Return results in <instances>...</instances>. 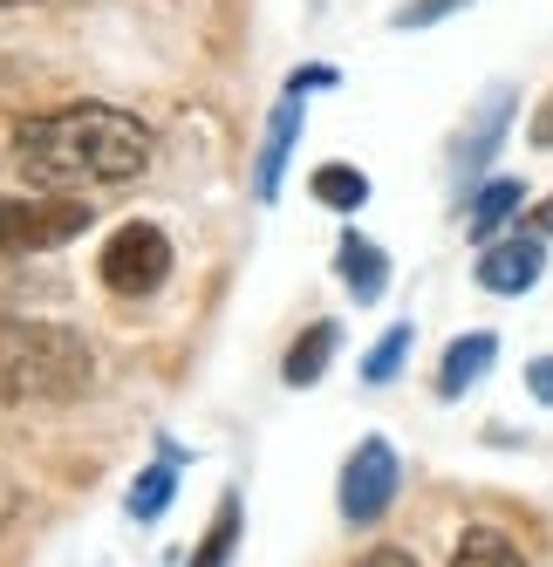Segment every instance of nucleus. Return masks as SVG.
<instances>
[{"instance_id": "1", "label": "nucleus", "mask_w": 553, "mask_h": 567, "mask_svg": "<svg viewBox=\"0 0 553 567\" xmlns=\"http://www.w3.org/2000/svg\"><path fill=\"white\" fill-rule=\"evenodd\" d=\"M14 165L34 192L131 185V178L150 172V131L131 110L69 103V110H49V116H28L14 131Z\"/></svg>"}, {"instance_id": "2", "label": "nucleus", "mask_w": 553, "mask_h": 567, "mask_svg": "<svg viewBox=\"0 0 553 567\" xmlns=\"http://www.w3.org/2000/svg\"><path fill=\"white\" fill-rule=\"evenodd\" d=\"M96 355L83 336L49 329V321H0V403H55L90 390Z\"/></svg>"}, {"instance_id": "3", "label": "nucleus", "mask_w": 553, "mask_h": 567, "mask_svg": "<svg viewBox=\"0 0 553 567\" xmlns=\"http://www.w3.org/2000/svg\"><path fill=\"white\" fill-rule=\"evenodd\" d=\"M165 280H171V239H165V226L131 219V226L109 233V247H103V288L109 295L144 301V295L165 288Z\"/></svg>"}, {"instance_id": "4", "label": "nucleus", "mask_w": 553, "mask_h": 567, "mask_svg": "<svg viewBox=\"0 0 553 567\" xmlns=\"http://www.w3.org/2000/svg\"><path fill=\"white\" fill-rule=\"evenodd\" d=\"M96 213L90 198H8L0 192V254H42V247H62V239H75Z\"/></svg>"}, {"instance_id": "5", "label": "nucleus", "mask_w": 553, "mask_h": 567, "mask_svg": "<svg viewBox=\"0 0 553 567\" xmlns=\"http://www.w3.org/2000/svg\"><path fill=\"white\" fill-rule=\"evenodd\" d=\"M397 485H404V465H397V452H389V437H363L348 452V465H342V519L348 526H376L383 513H389V499H397Z\"/></svg>"}, {"instance_id": "6", "label": "nucleus", "mask_w": 553, "mask_h": 567, "mask_svg": "<svg viewBox=\"0 0 553 567\" xmlns=\"http://www.w3.org/2000/svg\"><path fill=\"white\" fill-rule=\"evenodd\" d=\"M540 274H546V247H540V233H520V239H486V254H479V288H492V295H526Z\"/></svg>"}, {"instance_id": "7", "label": "nucleus", "mask_w": 553, "mask_h": 567, "mask_svg": "<svg viewBox=\"0 0 553 567\" xmlns=\"http://www.w3.org/2000/svg\"><path fill=\"white\" fill-rule=\"evenodd\" d=\"M294 137H301V96L288 90V96H281V110L267 116V144H260V165H253V198H260V206H273V198H281V178H288Z\"/></svg>"}, {"instance_id": "8", "label": "nucleus", "mask_w": 553, "mask_h": 567, "mask_svg": "<svg viewBox=\"0 0 553 567\" xmlns=\"http://www.w3.org/2000/svg\"><path fill=\"white\" fill-rule=\"evenodd\" d=\"M335 274H342V288H348L355 301H383V295H389V254L376 247V239H363V233H342Z\"/></svg>"}, {"instance_id": "9", "label": "nucleus", "mask_w": 553, "mask_h": 567, "mask_svg": "<svg viewBox=\"0 0 553 567\" xmlns=\"http://www.w3.org/2000/svg\"><path fill=\"white\" fill-rule=\"evenodd\" d=\"M492 355H499V336L492 329H471L445 349V370H438V396H465L471 383H479L492 370Z\"/></svg>"}, {"instance_id": "10", "label": "nucleus", "mask_w": 553, "mask_h": 567, "mask_svg": "<svg viewBox=\"0 0 553 567\" xmlns=\"http://www.w3.org/2000/svg\"><path fill=\"white\" fill-rule=\"evenodd\" d=\"M335 349H342V329L335 321H314V329L288 349V362H281V377H288V390H307V383H322L328 377V362H335Z\"/></svg>"}, {"instance_id": "11", "label": "nucleus", "mask_w": 553, "mask_h": 567, "mask_svg": "<svg viewBox=\"0 0 553 567\" xmlns=\"http://www.w3.org/2000/svg\"><path fill=\"white\" fill-rule=\"evenodd\" d=\"M451 567H526V554L499 526H465V540L451 547Z\"/></svg>"}, {"instance_id": "12", "label": "nucleus", "mask_w": 553, "mask_h": 567, "mask_svg": "<svg viewBox=\"0 0 553 567\" xmlns=\"http://www.w3.org/2000/svg\"><path fill=\"white\" fill-rule=\"evenodd\" d=\"M307 192L322 198L328 213H363V206H369V178L355 172V165H322V172L307 178Z\"/></svg>"}, {"instance_id": "13", "label": "nucleus", "mask_w": 553, "mask_h": 567, "mask_svg": "<svg viewBox=\"0 0 553 567\" xmlns=\"http://www.w3.org/2000/svg\"><path fill=\"white\" fill-rule=\"evenodd\" d=\"M520 206H526V185H520V178H492L479 198H471V233L492 239V233H499L512 213H520Z\"/></svg>"}, {"instance_id": "14", "label": "nucleus", "mask_w": 553, "mask_h": 567, "mask_svg": "<svg viewBox=\"0 0 553 567\" xmlns=\"http://www.w3.org/2000/svg\"><path fill=\"white\" fill-rule=\"evenodd\" d=\"M171 493H178V465H171V452H165L157 465L137 472V485H131V519H157V513L171 506Z\"/></svg>"}, {"instance_id": "15", "label": "nucleus", "mask_w": 553, "mask_h": 567, "mask_svg": "<svg viewBox=\"0 0 553 567\" xmlns=\"http://www.w3.org/2000/svg\"><path fill=\"white\" fill-rule=\"evenodd\" d=\"M232 547H240V493H226L219 513H212V534L199 540V554H191V567H226Z\"/></svg>"}, {"instance_id": "16", "label": "nucleus", "mask_w": 553, "mask_h": 567, "mask_svg": "<svg viewBox=\"0 0 553 567\" xmlns=\"http://www.w3.org/2000/svg\"><path fill=\"white\" fill-rule=\"evenodd\" d=\"M410 342H417V329H410V321H397V329H389V336L363 355V383H397V370H404Z\"/></svg>"}, {"instance_id": "17", "label": "nucleus", "mask_w": 553, "mask_h": 567, "mask_svg": "<svg viewBox=\"0 0 553 567\" xmlns=\"http://www.w3.org/2000/svg\"><path fill=\"white\" fill-rule=\"evenodd\" d=\"M458 8H471V0H404V8H397V28H430V21H445V14H458Z\"/></svg>"}, {"instance_id": "18", "label": "nucleus", "mask_w": 553, "mask_h": 567, "mask_svg": "<svg viewBox=\"0 0 553 567\" xmlns=\"http://www.w3.org/2000/svg\"><path fill=\"white\" fill-rule=\"evenodd\" d=\"M328 83H342V69H328V62H314V69H294V75H288V90H294V96L328 90Z\"/></svg>"}, {"instance_id": "19", "label": "nucleus", "mask_w": 553, "mask_h": 567, "mask_svg": "<svg viewBox=\"0 0 553 567\" xmlns=\"http://www.w3.org/2000/svg\"><path fill=\"white\" fill-rule=\"evenodd\" d=\"M526 390H533V403H553V355L526 362Z\"/></svg>"}, {"instance_id": "20", "label": "nucleus", "mask_w": 553, "mask_h": 567, "mask_svg": "<svg viewBox=\"0 0 553 567\" xmlns=\"http://www.w3.org/2000/svg\"><path fill=\"white\" fill-rule=\"evenodd\" d=\"M21 506H28V493H21L8 472H0V526H14V519H21Z\"/></svg>"}, {"instance_id": "21", "label": "nucleus", "mask_w": 553, "mask_h": 567, "mask_svg": "<svg viewBox=\"0 0 553 567\" xmlns=\"http://www.w3.org/2000/svg\"><path fill=\"white\" fill-rule=\"evenodd\" d=\"M355 567H417V560H410L404 547H376V554H363Z\"/></svg>"}, {"instance_id": "22", "label": "nucleus", "mask_w": 553, "mask_h": 567, "mask_svg": "<svg viewBox=\"0 0 553 567\" xmlns=\"http://www.w3.org/2000/svg\"><path fill=\"white\" fill-rule=\"evenodd\" d=\"M533 144H540V151H553V103L533 116Z\"/></svg>"}, {"instance_id": "23", "label": "nucleus", "mask_w": 553, "mask_h": 567, "mask_svg": "<svg viewBox=\"0 0 553 567\" xmlns=\"http://www.w3.org/2000/svg\"><path fill=\"white\" fill-rule=\"evenodd\" d=\"M526 233H540V239H546V233H553V198H546V206H540V213H533V226H526Z\"/></svg>"}, {"instance_id": "24", "label": "nucleus", "mask_w": 553, "mask_h": 567, "mask_svg": "<svg viewBox=\"0 0 553 567\" xmlns=\"http://www.w3.org/2000/svg\"><path fill=\"white\" fill-rule=\"evenodd\" d=\"M0 8H21V0H0Z\"/></svg>"}]
</instances>
